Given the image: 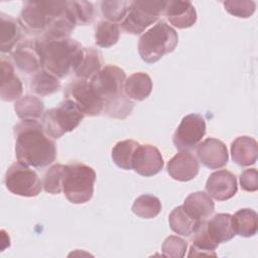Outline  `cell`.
<instances>
[{
  "label": "cell",
  "mask_w": 258,
  "mask_h": 258,
  "mask_svg": "<svg viewBox=\"0 0 258 258\" xmlns=\"http://www.w3.org/2000/svg\"><path fill=\"white\" fill-rule=\"evenodd\" d=\"M168 222L170 229L174 233L185 237L190 236L201 223L190 218L185 213L182 206L176 207L175 209L172 210L168 217Z\"/></svg>",
  "instance_id": "cell-27"
},
{
  "label": "cell",
  "mask_w": 258,
  "mask_h": 258,
  "mask_svg": "<svg viewBox=\"0 0 258 258\" xmlns=\"http://www.w3.org/2000/svg\"><path fill=\"white\" fill-rule=\"evenodd\" d=\"M120 37V29L118 24L107 20L98 23L95 32L96 44L101 47H110L116 44Z\"/></svg>",
  "instance_id": "cell-31"
},
{
  "label": "cell",
  "mask_w": 258,
  "mask_h": 258,
  "mask_svg": "<svg viewBox=\"0 0 258 258\" xmlns=\"http://www.w3.org/2000/svg\"><path fill=\"white\" fill-rule=\"evenodd\" d=\"M95 170L84 163L67 164L62 182V191L72 204H85L94 195Z\"/></svg>",
  "instance_id": "cell-6"
},
{
  "label": "cell",
  "mask_w": 258,
  "mask_h": 258,
  "mask_svg": "<svg viewBox=\"0 0 258 258\" xmlns=\"http://www.w3.org/2000/svg\"><path fill=\"white\" fill-rule=\"evenodd\" d=\"M152 91L151 78L145 73H135L129 76L124 83V93L130 100L143 101Z\"/></svg>",
  "instance_id": "cell-23"
},
{
  "label": "cell",
  "mask_w": 258,
  "mask_h": 258,
  "mask_svg": "<svg viewBox=\"0 0 258 258\" xmlns=\"http://www.w3.org/2000/svg\"><path fill=\"white\" fill-rule=\"evenodd\" d=\"M206 134V121L200 114L184 116L176 128L172 141L178 150H189L199 145Z\"/></svg>",
  "instance_id": "cell-11"
},
{
  "label": "cell",
  "mask_w": 258,
  "mask_h": 258,
  "mask_svg": "<svg viewBox=\"0 0 258 258\" xmlns=\"http://www.w3.org/2000/svg\"><path fill=\"white\" fill-rule=\"evenodd\" d=\"M1 88L0 96L3 101L11 102L21 98L23 87L20 79L14 72L11 61L2 56L1 60Z\"/></svg>",
  "instance_id": "cell-18"
},
{
  "label": "cell",
  "mask_w": 258,
  "mask_h": 258,
  "mask_svg": "<svg viewBox=\"0 0 258 258\" xmlns=\"http://www.w3.org/2000/svg\"><path fill=\"white\" fill-rule=\"evenodd\" d=\"M177 43V32L165 21L159 20L139 38L138 52L145 62L154 63L166 53L172 52Z\"/></svg>",
  "instance_id": "cell-4"
},
{
  "label": "cell",
  "mask_w": 258,
  "mask_h": 258,
  "mask_svg": "<svg viewBox=\"0 0 258 258\" xmlns=\"http://www.w3.org/2000/svg\"><path fill=\"white\" fill-rule=\"evenodd\" d=\"M64 167L63 164H54L44 173L42 186L46 192L57 195L62 191Z\"/></svg>",
  "instance_id": "cell-33"
},
{
  "label": "cell",
  "mask_w": 258,
  "mask_h": 258,
  "mask_svg": "<svg viewBox=\"0 0 258 258\" xmlns=\"http://www.w3.org/2000/svg\"><path fill=\"white\" fill-rule=\"evenodd\" d=\"M166 1H132L131 8L126 17L120 22L121 28L130 34H140L146 27L156 22L163 14Z\"/></svg>",
  "instance_id": "cell-8"
},
{
  "label": "cell",
  "mask_w": 258,
  "mask_h": 258,
  "mask_svg": "<svg viewBox=\"0 0 258 258\" xmlns=\"http://www.w3.org/2000/svg\"><path fill=\"white\" fill-rule=\"evenodd\" d=\"M64 99L74 101L87 116H98L103 113V102L92 89L90 82L84 79L72 81L63 91Z\"/></svg>",
  "instance_id": "cell-10"
},
{
  "label": "cell",
  "mask_w": 258,
  "mask_h": 258,
  "mask_svg": "<svg viewBox=\"0 0 258 258\" xmlns=\"http://www.w3.org/2000/svg\"><path fill=\"white\" fill-rule=\"evenodd\" d=\"M60 89L58 78L45 70H40L33 75L30 80V90L39 96H47Z\"/></svg>",
  "instance_id": "cell-28"
},
{
  "label": "cell",
  "mask_w": 258,
  "mask_h": 258,
  "mask_svg": "<svg viewBox=\"0 0 258 258\" xmlns=\"http://www.w3.org/2000/svg\"><path fill=\"white\" fill-rule=\"evenodd\" d=\"M11 57L18 70L25 74H35L42 69L36 38L19 43L11 52Z\"/></svg>",
  "instance_id": "cell-13"
},
{
  "label": "cell",
  "mask_w": 258,
  "mask_h": 258,
  "mask_svg": "<svg viewBox=\"0 0 258 258\" xmlns=\"http://www.w3.org/2000/svg\"><path fill=\"white\" fill-rule=\"evenodd\" d=\"M163 14L174 27L179 29L188 28L197 22V11L189 1H166Z\"/></svg>",
  "instance_id": "cell-17"
},
{
  "label": "cell",
  "mask_w": 258,
  "mask_h": 258,
  "mask_svg": "<svg viewBox=\"0 0 258 258\" xmlns=\"http://www.w3.org/2000/svg\"><path fill=\"white\" fill-rule=\"evenodd\" d=\"M68 1H26L23 3L18 21L26 32L42 35L66 11Z\"/></svg>",
  "instance_id": "cell-5"
},
{
  "label": "cell",
  "mask_w": 258,
  "mask_h": 258,
  "mask_svg": "<svg viewBox=\"0 0 258 258\" xmlns=\"http://www.w3.org/2000/svg\"><path fill=\"white\" fill-rule=\"evenodd\" d=\"M240 185L246 191H256L258 189V172L255 168L245 169L240 174Z\"/></svg>",
  "instance_id": "cell-37"
},
{
  "label": "cell",
  "mask_w": 258,
  "mask_h": 258,
  "mask_svg": "<svg viewBox=\"0 0 258 258\" xmlns=\"http://www.w3.org/2000/svg\"><path fill=\"white\" fill-rule=\"evenodd\" d=\"M4 182L6 188L20 197L33 198L40 194L42 183L37 173L28 165L19 161L13 163L6 171Z\"/></svg>",
  "instance_id": "cell-9"
},
{
  "label": "cell",
  "mask_w": 258,
  "mask_h": 258,
  "mask_svg": "<svg viewBox=\"0 0 258 258\" xmlns=\"http://www.w3.org/2000/svg\"><path fill=\"white\" fill-rule=\"evenodd\" d=\"M199 170V161L188 150H180L167 163L168 174L178 181L191 180L198 175Z\"/></svg>",
  "instance_id": "cell-16"
},
{
  "label": "cell",
  "mask_w": 258,
  "mask_h": 258,
  "mask_svg": "<svg viewBox=\"0 0 258 258\" xmlns=\"http://www.w3.org/2000/svg\"><path fill=\"white\" fill-rule=\"evenodd\" d=\"M200 161L210 169H218L228 163L229 155L224 142L217 138H207L197 147Z\"/></svg>",
  "instance_id": "cell-15"
},
{
  "label": "cell",
  "mask_w": 258,
  "mask_h": 258,
  "mask_svg": "<svg viewBox=\"0 0 258 258\" xmlns=\"http://www.w3.org/2000/svg\"><path fill=\"white\" fill-rule=\"evenodd\" d=\"M187 249V243L177 237V236H168L162 243V255L164 257L170 258H180L185 255Z\"/></svg>",
  "instance_id": "cell-36"
},
{
  "label": "cell",
  "mask_w": 258,
  "mask_h": 258,
  "mask_svg": "<svg viewBox=\"0 0 258 258\" xmlns=\"http://www.w3.org/2000/svg\"><path fill=\"white\" fill-rule=\"evenodd\" d=\"M232 226L235 234L242 237H252L258 231V216L252 209H241L232 216Z\"/></svg>",
  "instance_id": "cell-25"
},
{
  "label": "cell",
  "mask_w": 258,
  "mask_h": 258,
  "mask_svg": "<svg viewBox=\"0 0 258 258\" xmlns=\"http://www.w3.org/2000/svg\"><path fill=\"white\" fill-rule=\"evenodd\" d=\"M208 195L217 201L233 198L238 190L236 176L229 170L221 169L213 172L206 183Z\"/></svg>",
  "instance_id": "cell-14"
},
{
  "label": "cell",
  "mask_w": 258,
  "mask_h": 258,
  "mask_svg": "<svg viewBox=\"0 0 258 258\" xmlns=\"http://www.w3.org/2000/svg\"><path fill=\"white\" fill-rule=\"evenodd\" d=\"M223 5L226 11L240 18H248L252 16L256 10V2L249 0L224 1Z\"/></svg>",
  "instance_id": "cell-35"
},
{
  "label": "cell",
  "mask_w": 258,
  "mask_h": 258,
  "mask_svg": "<svg viewBox=\"0 0 258 258\" xmlns=\"http://www.w3.org/2000/svg\"><path fill=\"white\" fill-rule=\"evenodd\" d=\"M206 230L211 239L217 243L228 242L236 235L232 226V215L217 214L210 221H206Z\"/></svg>",
  "instance_id": "cell-21"
},
{
  "label": "cell",
  "mask_w": 258,
  "mask_h": 258,
  "mask_svg": "<svg viewBox=\"0 0 258 258\" xmlns=\"http://www.w3.org/2000/svg\"><path fill=\"white\" fill-rule=\"evenodd\" d=\"M15 154L19 162L43 168L56 158V145L38 120H22L14 126Z\"/></svg>",
  "instance_id": "cell-1"
},
{
  "label": "cell",
  "mask_w": 258,
  "mask_h": 258,
  "mask_svg": "<svg viewBox=\"0 0 258 258\" xmlns=\"http://www.w3.org/2000/svg\"><path fill=\"white\" fill-rule=\"evenodd\" d=\"M162 155L157 147L150 144H139L133 161L132 169L142 176H152L163 168Z\"/></svg>",
  "instance_id": "cell-12"
},
{
  "label": "cell",
  "mask_w": 258,
  "mask_h": 258,
  "mask_svg": "<svg viewBox=\"0 0 258 258\" xmlns=\"http://www.w3.org/2000/svg\"><path fill=\"white\" fill-rule=\"evenodd\" d=\"M103 58L100 50L94 47H83L82 56L75 73L78 79L89 80L102 68Z\"/></svg>",
  "instance_id": "cell-24"
},
{
  "label": "cell",
  "mask_w": 258,
  "mask_h": 258,
  "mask_svg": "<svg viewBox=\"0 0 258 258\" xmlns=\"http://www.w3.org/2000/svg\"><path fill=\"white\" fill-rule=\"evenodd\" d=\"M139 144L137 141L130 139L117 142L112 149V159L115 164L125 170L132 169L134 153Z\"/></svg>",
  "instance_id": "cell-29"
},
{
  "label": "cell",
  "mask_w": 258,
  "mask_h": 258,
  "mask_svg": "<svg viewBox=\"0 0 258 258\" xmlns=\"http://www.w3.org/2000/svg\"><path fill=\"white\" fill-rule=\"evenodd\" d=\"M161 211V202L152 195H142L138 197L132 206V212L142 219H153Z\"/></svg>",
  "instance_id": "cell-30"
},
{
  "label": "cell",
  "mask_w": 258,
  "mask_h": 258,
  "mask_svg": "<svg viewBox=\"0 0 258 258\" xmlns=\"http://www.w3.org/2000/svg\"><path fill=\"white\" fill-rule=\"evenodd\" d=\"M231 154L232 159L238 165H252L258 156L257 141L250 136H239L231 144Z\"/></svg>",
  "instance_id": "cell-20"
},
{
  "label": "cell",
  "mask_w": 258,
  "mask_h": 258,
  "mask_svg": "<svg viewBox=\"0 0 258 258\" xmlns=\"http://www.w3.org/2000/svg\"><path fill=\"white\" fill-rule=\"evenodd\" d=\"M182 208L190 218L203 222L214 213L215 204L205 191H195L185 198Z\"/></svg>",
  "instance_id": "cell-19"
},
{
  "label": "cell",
  "mask_w": 258,
  "mask_h": 258,
  "mask_svg": "<svg viewBox=\"0 0 258 258\" xmlns=\"http://www.w3.org/2000/svg\"><path fill=\"white\" fill-rule=\"evenodd\" d=\"M0 29H1V51L12 52L17 42L22 37V27L16 19L10 15L0 13Z\"/></svg>",
  "instance_id": "cell-22"
},
{
  "label": "cell",
  "mask_w": 258,
  "mask_h": 258,
  "mask_svg": "<svg viewBox=\"0 0 258 258\" xmlns=\"http://www.w3.org/2000/svg\"><path fill=\"white\" fill-rule=\"evenodd\" d=\"M126 75L116 66H106L90 79V85L103 102V113L111 118L125 119L133 109V102L124 93Z\"/></svg>",
  "instance_id": "cell-2"
},
{
  "label": "cell",
  "mask_w": 258,
  "mask_h": 258,
  "mask_svg": "<svg viewBox=\"0 0 258 258\" xmlns=\"http://www.w3.org/2000/svg\"><path fill=\"white\" fill-rule=\"evenodd\" d=\"M78 25H86L93 22L95 18V9L88 1H69Z\"/></svg>",
  "instance_id": "cell-34"
},
{
  "label": "cell",
  "mask_w": 258,
  "mask_h": 258,
  "mask_svg": "<svg viewBox=\"0 0 258 258\" xmlns=\"http://www.w3.org/2000/svg\"><path fill=\"white\" fill-rule=\"evenodd\" d=\"M14 110L21 120H39L44 114V105L39 98L26 95L15 102Z\"/></svg>",
  "instance_id": "cell-26"
},
{
  "label": "cell",
  "mask_w": 258,
  "mask_h": 258,
  "mask_svg": "<svg viewBox=\"0 0 258 258\" xmlns=\"http://www.w3.org/2000/svg\"><path fill=\"white\" fill-rule=\"evenodd\" d=\"M132 1H103L101 10L103 16L110 22H121L128 14Z\"/></svg>",
  "instance_id": "cell-32"
},
{
  "label": "cell",
  "mask_w": 258,
  "mask_h": 258,
  "mask_svg": "<svg viewBox=\"0 0 258 258\" xmlns=\"http://www.w3.org/2000/svg\"><path fill=\"white\" fill-rule=\"evenodd\" d=\"M84 117V113L74 101L64 99L57 107L45 111L41 124L48 136L57 139L76 129Z\"/></svg>",
  "instance_id": "cell-7"
},
{
  "label": "cell",
  "mask_w": 258,
  "mask_h": 258,
  "mask_svg": "<svg viewBox=\"0 0 258 258\" xmlns=\"http://www.w3.org/2000/svg\"><path fill=\"white\" fill-rule=\"evenodd\" d=\"M41 56L42 69L58 79L66 78L79 66L83 47L73 38L50 39L43 36L36 38Z\"/></svg>",
  "instance_id": "cell-3"
}]
</instances>
